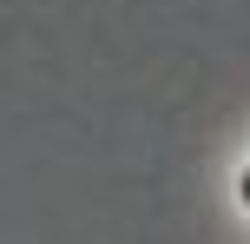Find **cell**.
Returning <instances> with one entry per match:
<instances>
[{
	"label": "cell",
	"mask_w": 250,
	"mask_h": 244,
	"mask_svg": "<svg viewBox=\"0 0 250 244\" xmlns=\"http://www.w3.org/2000/svg\"><path fill=\"white\" fill-rule=\"evenodd\" d=\"M244 198H250V172H244Z\"/></svg>",
	"instance_id": "6da1fadb"
}]
</instances>
